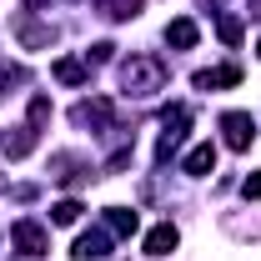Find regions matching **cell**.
<instances>
[{
  "label": "cell",
  "instance_id": "30bf717a",
  "mask_svg": "<svg viewBox=\"0 0 261 261\" xmlns=\"http://www.w3.org/2000/svg\"><path fill=\"white\" fill-rule=\"evenodd\" d=\"M56 81H65V86L86 81V65H81V61H56Z\"/></svg>",
  "mask_w": 261,
  "mask_h": 261
},
{
  "label": "cell",
  "instance_id": "7a4b0ae2",
  "mask_svg": "<svg viewBox=\"0 0 261 261\" xmlns=\"http://www.w3.org/2000/svg\"><path fill=\"white\" fill-rule=\"evenodd\" d=\"M221 130H226V146H231V151H246L251 136H256V121H251L246 111H226V116H221Z\"/></svg>",
  "mask_w": 261,
  "mask_h": 261
},
{
  "label": "cell",
  "instance_id": "52a82bcc",
  "mask_svg": "<svg viewBox=\"0 0 261 261\" xmlns=\"http://www.w3.org/2000/svg\"><path fill=\"white\" fill-rule=\"evenodd\" d=\"M106 226H111V236H130V231H136V211L111 206V211H106Z\"/></svg>",
  "mask_w": 261,
  "mask_h": 261
},
{
  "label": "cell",
  "instance_id": "7c38bea8",
  "mask_svg": "<svg viewBox=\"0 0 261 261\" xmlns=\"http://www.w3.org/2000/svg\"><path fill=\"white\" fill-rule=\"evenodd\" d=\"M75 216H81V201H61V206H50V221H56V226H70Z\"/></svg>",
  "mask_w": 261,
  "mask_h": 261
},
{
  "label": "cell",
  "instance_id": "8992f818",
  "mask_svg": "<svg viewBox=\"0 0 261 261\" xmlns=\"http://www.w3.org/2000/svg\"><path fill=\"white\" fill-rule=\"evenodd\" d=\"M211 166H216V146H211V141H201L191 156H186V171H191V176H206Z\"/></svg>",
  "mask_w": 261,
  "mask_h": 261
},
{
  "label": "cell",
  "instance_id": "5b68a950",
  "mask_svg": "<svg viewBox=\"0 0 261 261\" xmlns=\"http://www.w3.org/2000/svg\"><path fill=\"white\" fill-rule=\"evenodd\" d=\"M241 81V65H216V70H201L196 75V86L201 91H216V86H236Z\"/></svg>",
  "mask_w": 261,
  "mask_h": 261
},
{
  "label": "cell",
  "instance_id": "277c9868",
  "mask_svg": "<svg viewBox=\"0 0 261 261\" xmlns=\"http://www.w3.org/2000/svg\"><path fill=\"white\" fill-rule=\"evenodd\" d=\"M106 246H111V236H106V231H86V236L75 241V261H100V256H111Z\"/></svg>",
  "mask_w": 261,
  "mask_h": 261
},
{
  "label": "cell",
  "instance_id": "ba28073f",
  "mask_svg": "<svg viewBox=\"0 0 261 261\" xmlns=\"http://www.w3.org/2000/svg\"><path fill=\"white\" fill-rule=\"evenodd\" d=\"M171 246H176V226H156L146 236V256H166Z\"/></svg>",
  "mask_w": 261,
  "mask_h": 261
},
{
  "label": "cell",
  "instance_id": "4fadbf2b",
  "mask_svg": "<svg viewBox=\"0 0 261 261\" xmlns=\"http://www.w3.org/2000/svg\"><path fill=\"white\" fill-rule=\"evenodd\" d=\"M241 191L251 196V201H261V171H256V176H246V186H241Z\"/></svg>",
  "mask_w": 261,
  "mask_h": 261
},
{
  "label": "cell",
  "instance_id": "6da1fadb",
  "mask_svg": "<svg viewBox=\"0 0 261 261\" xmlns=\"http://www.w3.org/2000/svg\"><path fill=\"white\" fill-rule=\"evenodd\" d=\"M121 86H126L130 96H156L166 86V61L161 56H130L121 65Z\"/></svg>",
  "mask_w": 261,
  "mask_h": 261
},
{
  "label": "cell",
  "instance_id": "9c48e42d",
  "mask_svg": "<svg viewBox=\"0 0 261 261\" xmlns=\"http://www.w3.org/2000/svg\"><path fill=\"white\" fill-rule=\"evenodd\" d=\"M166 40L181 45V50H191V45H196V25H191V20H171V25H166Z\"/></svg>",
  "mask_w": 261,
  "mask_h": 261
},
{
  "label": "cell",
  "instance_id": "8fae6325",
  "mask_svg": "<svg viewBox=\"0 0 261 261\" xmlns=\"http://www.w3.org/2000/svg\"><path fill=\"white\" fill-rule=\"evenodd\" d=\"M100 5H106V15H111V20H126V15L141 10V0H100Z\"/></svg>",
  "mask_w": 261,
  "mask_h": 261
},
{
  "label": "cell",
  "instance_id": "3957f363",
  "mask_svg": "<svg viewBox=\"0 0 261 261\" xmlns=\"http://www.w3.org/2000/svg\"><path fill=\"white\" fill-rule=\"evenodd\" d=\"M10 241L20 246V256H45V246H50V241H45V231L35 226V221H20V226L10 231Z\"/></svg>",
  "mask_w": 261,
  "mask_h": 261
}]
</instances>
